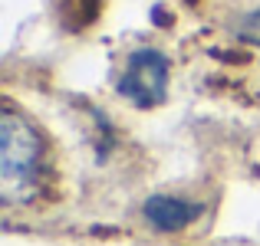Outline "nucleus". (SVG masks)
Segmentation results:
<instances>
[{
  "label": "nucleus",
  "instance_id": "nucleus-1",
  "mask_svg": "<svg viewBox=\"0 0 260 246\" xmlns=\"http://www.w3.org/2000/svg\"><path fill=\"white\" fill-rule=\"evenodd\" d=\"M40 138L20 115L0 118V194L7 203H23L37 190Z\"/></svg>",
  "mask_w": 260,
  "mask_h": 246
},
{
  "label": "nucleus",
  "instance_id": "nucleus-2",
  "mask_svg": "<svg viewBox=\"0 0 260 246\" xmlns=\"http://www.w3.org/2000/svg\"><path fill=\"white\" fill-rule=\"evenodd\" d=\"M168 92V56L158 50H135L128 56L125 76L119 79V95L132 99L139 108H152Z\"/></svg>",
  "mask_w": 260,
  "mask_h": 246
},
{
  "label": "nucleus",
  "instance_id": "nucleus-3",
  "mask_svg": "<svg viewBox=\"0 0 260 246\" xmlns=\"http://www.w3.org/2000/svg\"><path fill=\"white\" fill-rule=\"evenodd\" d=\"M142 214H145V220L152 223L155 230L175 233V230L188 227L191 220H198V217L204 214V207H201V203L178 200V197H168V194H155V197H148V200H145Z\"/></svg>",
  "mask_w": 260,
  "mask_h": 246
},
{
  "label": "nucleus",
  "instance_id": "nucleus-4",
  "mask_svg": "<svg viewBox=\"0 0 260 246\" xmlns=\"http://www.w3.org/2000/svg\"><path fill=\"white\" fill-rule=\"evenodd\" d=\"M237 36H241L244 43L260 46V10H250L247 17H241V23H237Z\"/></svg>",
  "mask_w": 260,
  "mask_h": 246
}]
</instances>
